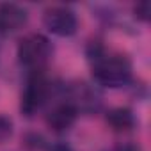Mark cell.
I'll return each instance as SVG.
<instances>
[{
    "label": "cell",
    "mask_w": 151,
    "mask_h": 151,
    "mask_svg": "<svg viewBox=\"0 0 151 151\" xmlns=\"http://www.w3.org/2000/svg\"><path fill=\"white\" fill-rule=\"evenodd\" d=\"M93 64V78L98 86L109 89H119L132 80V62L121 53L107 52L100 43H93L87 50Z\"/></svg>",
    "instance_id": "obj_1"
},
{
    "label": "cell",
    "mask_w": 151,
    "mask_h": 151,
    "mask_svg": "<svg viewBox=\"0 0 151 151\" xmlns=\"http://www.w3.org/2000/svg\"><path fill=\"white\" fill-rule=\"evenodd\" d=\"M52 53H53V46L50 39L37 32L25 36L18 45V59L27 69H30V73L43 71V68L52 59Z\"/></svg>",
    "instance_id": "obj_2"
},
{
    "label": "cell",
    "mask_w": 151,
    "mask_h": 151,
    "mask_svg": "<svg viewBox=\"0 0 151 151\" xmlns=\"http://www.w3.org/2000/svg\"><path fill=\"white\" fill-rule=\"evenodd\" d=\"M50 93H52V84L46 78V75L43 71H32L22 93V103H20L22 114L27 117H34L48 101Z\"/></svg>",
    "instance_id": "obj_3"
},
{
    "label": "cell",
    "mask_w": 151,
    "mask_h": 151,
    "mask_svg": "<svg viewBox=\"0 0 151 151\" xmlns=\"http://www.w3.org/2000/svg\"><path fill=\"white\" fill-rule=\"evenodd\" d=\"M43 25L53 36L69 37L78 30V18L77 13L66 6H53L43 13Z\"/></svg>",
    "instance_id": "obj_4"
},
{
    "label": "cell",
    "mask_w": 151,
    "mask_h": 151,
    "mask_svg": "<svg viewBox=\"0 0 151 151\" xmlns=\"http://www.w3.org/2000/svg\"><path fill=\"white\" fill-rule=\"evenodd\" d=\"M78 114H96L101 109V96L94 87L86 82H77L69 86L68 98H66Z\"/></svg>",
    "instance_id": "obj_5"
},
{
    "label": "cell",
    "mask_w": 151,
    "mask_h": 151,
    "mask_svg": "<svg viewBox=\"0 0 151 151\" xmlns=\"http://www.w3.org/2000/svg\"><path fill=\"white\" fill-rule=\"evenodd\" d=\"M29 22V13L25 7L14 4V2H6L0 4V36H11L23 29Z\"/></svg>",
    "instance_id": "obj_6"
},
{
    "label": "cell",
    "mask_w": 151,
    "mask_h": 151,
    "mask_svg": "<svg viewBox=\"0 0 151 151\" xmlns=\"http://www.w3.org/2000/svg\"><path fill=\"white\" fill-rule=\"evenodd\" d=\"M78 112L68 100H64L62 103H57L46 116V124L57 132V133H64L68 130H71V126L77 123Z\"/></svg>",
    "instance_id": "obj_7"
},
{
    "label": "cell",
    "mask_w": 151,
    "mask_h": 151,
    "mask_svg": "<svg viewBox=\"0 0 151 151\" xmlns=\"http://www.w3.org/2000/svg\"><path fill=\"white\" fill-rule=\"evenodd\" d=\"M107 124L114 132L124 133V132H132L135 128L137 119H135V114H133L132 109H128V107H116V109L107 112Z\"/></svg>",
    "instance_id": "obj_8"
},
{
    "label": "cell",
    "mask_w": 151,
    "mask_h": 151,
    "mask_svg": "<svg viewBox=\"0 0 151 151\" xmlns=\"http://www.w3.org/2000/svg\"><path fill=\"white\" fill-rule=\"evenodd\" d=\"M11 135H13V119L0 114V144L11 139Z\"/></svg>",
    "instance_id": "obj_9"
},
{
    "label": "cell",
    "mask_w": 151,
    "mask_h": 151,
    "mask_svg": "<svg viewBox=\"0 0 151 151\" xmlns=\"http://www.w3.org/2000/svg\"><path fill=\"white\" fill-rule=\"evenodd\" d=\"M149 2H139L135 7H133V13H135V18L140 20V22H147L149 20Z\"/></svg>",
    "instance_id": "obj_10"
},
{
    "label": "cell",
    "mask_w": 151,
    "mask_h": 151,
    "mask_svg": "<svg viewBox=\"0 0 151 151\" xmlns=\"http://www.w3.org/2000/svg\"><path fill=\"white\" fill-rule=\"evenodd\" d=\"M105 151H142V149L135 142H121V144H116V146H112Z\"/></svg>",
    "instance_id": "obj_11"
},
{
    "label": "cell",
    "mask_w": 151,
    "mask_h": 151,
    "mask_svg": "<svg viewBox=\"0 0 151 151\" xmlns=\"http://www.w3.org/2000/svg\"><path fill=\"white\" fill-rule=\"evenodd\" d=\"M48 151H73V147L66 142H55L48 147Z\"/></svg>",
    "instance_id": "obj_12"
}]
</instances>
